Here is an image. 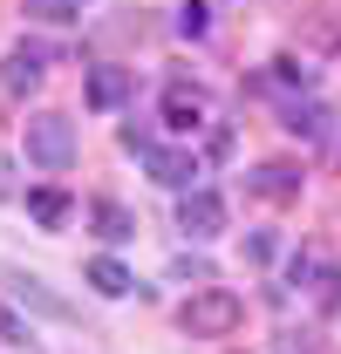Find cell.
<instances>
[{"label":"cell","mask_w":341,"mask_h":354,"mask_svg":"<svg viewBox=\"0 0 341 354\" xmlns=\"http://www.w3.org/2000/svg\"><path fill=\"white\" fill-rule=\"evenodd\" d=\"M239 320H246V300H239L232 286H198V293L177 307V327H184L191 341H225V334H239Z\"/></svg>","instance_id":"cell-1"},{"label":"cell","mask_w":341,"mask_h":354,"mask_svg":"<svg viewBox=\"0 0 341 354\" xmlns=\"http://www.w3.org/2000/svg\"><path fill=\"white\" fill-rule=\"evenodd\" d=\"M21 150H28V164H42V171H69V164H76V123H69L62 109H42V116H28Z\"/></svg>","instance_id":"cell-2"},{"label":"cell","mask_w":341,"mask_h":354,"mask_svg":"<svg viewBox=\"0 0 341 354\" xmlns=\"http://www.w3.org/2000/svg\"><path fill=\"white\" fill-rule=\"evenodd\" d=\"M177 232H191V239H218V232H225V198L191 184V191L177 198Z\"/></svg>","instance_id":"cell-3"},{"label":"cell","mask_w":341,"mask_h":354,"mask_svg":"<svg viewBox=\"0 0 341 354\" xmlns=\"http://www.w3.org/2000/svg\"><path fill=\"white\" fill-rule=\"evenodd\" d=\"M130 88H137V75H130V68H116V62L89 68V109H123Z\"/></svg>","instance_id":"cell-4"},{"label":"cell","mask_w":341,"mask_h":354,"mask_svg":"<svg viewBox=\"0 0 341 354\" xmlns=\"http://www.w3.org/2000/svg\"><path fill=\"white\" fill-rule=\"evenodd\" d=\"M143 164H150V177L170 184V191H191V177H198V157H191V150H143Z\"/></svg>","instance_id":"cell-5"},{"label":"cell","mask_w":341,"mask_h":354,"mask_svg":"<svg viewBox=\"0 0 341 354\" xmlns=\"http://www.w3.org/2000/svg\"><path fill=\"white\" fill-rule=\"evenodd\" d=\"M28 218L42 225V232H62V225L76 218V198L55 191V184H42V191H28Z\"/></svg>","instance_id":"cell-6"},{"label":"cell","mask_w":341,"mask_h":354,"mask_svg":"<svg viewBox=\"0 0 341 354\" xmlns=\"http://www.w3.org/2000/svg\"><path fill=\"white\" fill-rule=\"evenodd\" d=\"M89 225H96V239H110V245L137 239V212L116 205V198H96V205H89Z\"/></svg>","instance_id":"cell-7"},{"label":"cell","mask_w":341,"mask_h":354,"mask_svg":"<svg viewBox=\"0 0 341 354\" xmlns=\"http://www.w3.org/2000/svg\"><path fill=\"white\" fill-rule=\"evenodd\" d=\"M246 191L266 198V205H287V198H300V171H287V164H259V171L246 177Z\"/></svg>","instance_id":"cell-8"},{"label":"cell","mask_w":341,"mask_h":354,"mask_svg":"<svg viewBox=\"0 0 341 354\" xmlns=\"http://www.w3.org/2000/svg\"><path fill=\"white\" fill-rule=\"evenodd\" d=\"M42 75H48L42 48H14V55H7V68H0V82H7V95H28V88H42Z\"/></svg>","instance_id":"cell-9"},{"label":"cell","mask_w":341,"mask_h":354,"mask_svg":"<svg viewBox=\"0 0 341 354\" xmlns=\"http://www.w3.org/2000/svg\"><path fill=\"white\" fill-rule=\"evenodd\" d=\"M0 279H7V286H14V300H21V307H35V313H48V320H69V307H62V300H55V293H48L42 279H35V272H7V266H0Z\"/></svg>","instance_id":"cell-10"},{"label":"cell","mask_w":341,"mask_h":354,"mask_svg":"<svg viewBox=\"0 0 341 354\" xmlns=\"http://www.w3.org/2000/svg\"><path fill=\"white\" fill-rule=\"evenodd\" d=\"M164 123H170V130H198V123H205V88H184V82H177L164 95Z\"/></svg>","instance_id":"cell-11"},{"label":"cell","mask_w":341,"mask_h":354,"mask_svg":"<svg viewBox=\"0 0 341 354\" xmlns=\"http://www.w3.org/2000/svg\"><path fill=\"white\" fill-rule=\"evenodd\" d=\"M82 279L103 293V300H123V293H137V279H130V266H123V259H89Z\"/></svg>","instance_id":"cell-12"},{"label":"cell","mask_w":341,"mask_h":354,"mask_svg":"<svg viewBox=\"0 0 341 354\" xmlns=\"http://www.w3.org/2000/svg\"><path fill=\"white\" fill-rule=\"evenodd\" d=\"M21 14L42 28H69V21H82V0H21Z\"/></svg>","instance_id":"cell-13"},{"label":"cell","mask_w":341,"mask_h":354,"mask_svg":"<svg viewBox=\"0 0 341 354\" xmlns=\"http://www.w3.org/2000/svg\"><path fill=\"white\" fill-rule=\"evenodd\" d=\"M287 130L294 136H321L328 130V109H321L314 95H307V102H287Z\"/></svg>","instance_id":"cell-14"},{"label":"cell","mask_w":341,"mask_h":354,"mask_svg":"<svg viewBox=\"0 0 341 354\" xmlns=\"http://www.w3.org/2000/svg\"><path fill=\"white\" fill-rule=\"evenodd\" d=\"M273 82H280V88H307V82H314V68L294 62V55H280V62H273Z\"/></svg>","instance_id":"cell-15"},{"label":"cell","mask_w":341,"mask_h":354,"mask_svg":"<svg viewBox=\"0 0 341 354\" xmlns=\"http://www.w3.org/2000/svg\"><path fill=\"white\" fill-rule=\"evenodd\" d=\"M177 35H184V41H198V35H205V7H198V0H191V7H177Z\"/></svg>","instance_id":"cell-16"},{"label":"cell","mask_w":341,"mask_h":354,"mask_svg":"<svg viewBox=\"0 0 341 354\" xmlns=\"http://www.w3.org/2000/svg\"><path fill=\"white\" fill-rule=\"evenodd\" d=\"M273 252H280V239H273V232H246V259H273Z\"/></svg>","instance_id":"cell-17"},{"label":"cell","mask_w":341,"mask_h":354,"mask_svg":"<svg viewBox=\"0 0 341 354\" xmlns=\"http://www.w3.org/2000/svg\"><path fill=\"white\" fill-rule=\"evenodd\" d=\"M0 341H28V320H21V313H7V307H0Z\"/></svg>","instance_id":"cell-18"}]
</instances>
